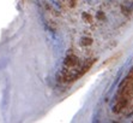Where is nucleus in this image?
<instances>
[{"instance_id": "obj_1", "label": "nucleus", "mask_w": 133, "mask_h": 123, "mask_svg": "<svg viewBox=\"0 0 133 123\" xmlns=\"http://www.w3.org/2000/svg\"><path fill=\"white\" fill-rule=\"evenodd\" d=\"M128 104V98L125 96H122L119 100H116V102L114 104L113 106V112L114 114H120L122 110L126 108V105Z\"/></svg>"}, {"instance_id": "obj_2", "label": "nucleus", "mask_w": 133, "mask_h": 123, "mask_svg": "<svg viewBox=\"0 0 133 123\" xmlns=\"http://www.w3.org/2000/svg\"><path fill=\"white\" fill-rule=\"evenodd\" d=\"M78 63H79V59L74 54H67L64 59V65L66 68H73L76 65H78Z\"/></svg>"}, {"instance_id": "obj_3", "label": "nucleus", "mask_w": 133, "mask_h": 123, "mask_svg": "<svg viewBox=\"0 0 133 123\" xmlns=\"http://www.w3.org/2000/svg\"><path fill=\"white\" fill-rule=\"evenodd\" d=\"M92 64H93V60H92V59H89V60L85 62V63H84V65H83V66H82V68L78 70V72H79V76H83V75H84V74L87 72L88 70L91 68V65H92Z\"/></svg>"}, {"instance_id": "obj_4", "label": "nucleus", "mask_w": 133, "mask_h": 123, "mask_svg": "<svg viewBox=\"0 0 133 123\" xmlns=\"http://www.w3.org/2000/svg\"><path fill=\"white\" fill-rule=\"evenodd\" d=\"M49 5H50V7L54 10V12L60 14V12H61V10H62L61 4H60L59 1H56V0H49Z\"/></svg>"}, {"instance_id": "obj_5", "label": "nucleus", "mask_w": 133, "mask_h": 123, "mask_svg": "<svg viewBox=\"0 0 133 123\" xmlns=\"http://www.w3.org/2000/svg\"><path fill=\"white\" fill-rule=\"evenodd\" d=\"M91 44H92V39L89 38V36H83L80 39V45L82 46H90Z\"/></svg>"}, {"instance_id": "obj_6", "label": "nucleus", "mask_w": 133, "mask_h": 123, "mask_svg": "<svg viewBox=\"0 0 133 123\" xmlns=\"http://www.w3.org/2000/svg\"><path fill=\"white\" fill-rule=\"evenodd\" d=\"M82 17H83V20H85L87 23H91V22H92V17L88 14V12H83V14H82Z\"/></svg>"}, {"instance_id": "obj_7", "label": "nucleus", "mask_w": 133, "mask_h": 123, "mask_svg": "<svg viewBox=\"0 0 133 123\" xmlns=\"http://www.w3.org/2000/svg\"><path fill=\"white\" fill-rule=\"evenodd\" d=\"M121 11H122V14H126V16H128V14L132 12V11H131V10H130V8L125 5V4H124V5H121Z\"/></svg>"}, {"instance_id": "obj_8", "label": "nucleus", "mask_w": 133, "mask_h": 123, "mask_svg": "<svg viewBox=\"0 0 133 123\" xmlns=\"http://www.w3.org/2000/svg\"><path fill=\"white\" fill-rule=\"evenodd\" d=\"M96 18L97 20H104V12H102V11H98L97 14H96Z\"/></svg>"}, {"instance_id": "obj_9", "label": "nucleus", "mask_w": 133, "mask_h": 123, "mask_svg": "<svg viewBox=\"0 0 133 123\" xmlns=\"http://www.w3.org/2000/svg\"><path fill=\"white\" fill-rule=\"evenodd\" d=\"M68 2H70V6L73 7V6H76V2H77V0H68Z\"/></svg>"}]
</instances>
